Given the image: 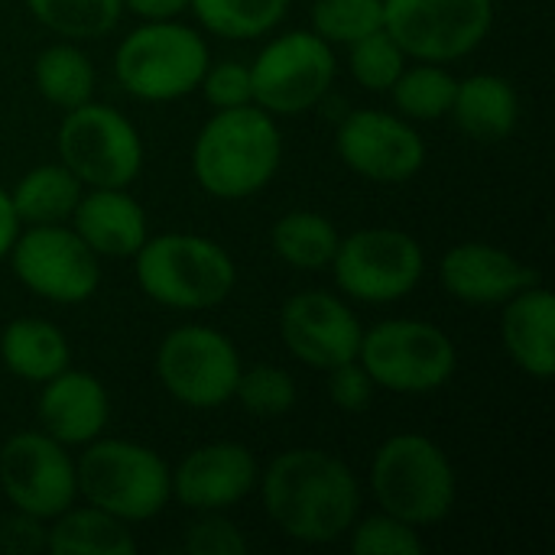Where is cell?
Listing matches in <instances>:
<instances>
[{"instance_id": "obj_1", "label": "cell", "mask_w": 555, "mask_h": 555, "mask_svg": "<svg viewBox=\"0 0 555 555\" xmlns=\"http://www.w3.org/2000/svg\"><path fill=\"white\" fill-rule=\"evenodd\" d=\"M267 517L296 543L322 546L341 540L361 507L351 468L322 449H289L276 455L263 478Z\"/></svg>"}, {"instance_id": "obj_2", "label": "cell", "mask_w": 555, "mask_h": 555, "mask_svg": "<svg viewBox=\"0 0 555 555\" xmlns=\"http://www.w3.org/2000/svg\"><path fill=\"white\" fill-rule=\"evenodd\" d=\"M283 140L257 104L218 111L198 133L192 150V169L198 185L224 202L257 195L280 169Z\"/></svg>"}, {"instance_id": "obj_3", "label": "cell", "mask_w": 555, "mask_h": 555, "mask_svg": "<svg viewBox=\"0 0 555 555\" xmlns=\"http://www.w3.org/2000/svg\"><path fill=\"white\" fill-rule=\"evenodd\" d=\"M133 257L143 293L166 309H215L231 296L237 283V270L228 250L202 234L146 237Z\"/></svg>"}, {"instance_id": "obj_4", "label": "cell", "mask_w": 555, "mask_h": 555, "mask_svg": "<svg viewBox=\"0 0 555 555\" xmlns=\"http://www.w3.org/2000/svg\"><path fill=\"white\" fill-rule=\"evenodd\" d=\"M371 488L384 514L416 530L446 520L455 507V472L449 455L416 433L393 436L377 449Z\"/></svg>"}, {"instance_id": "obj_5", "label": "cell", "mask_w": 555, "mask_h": 555, "mask_svg": "<svg viewBox=\"0 0 555 555\" xmlns=\"http://www.w3.org/2000/svg\"><path fill=\"white\" fill-rule=\"evenodd\" d=\"M75 481L91 507L124 524L153 520L172 498V472L166 462L153 449L127 439L88 442L75 465Z\"/></svg>"}, {"instance_id": "obj_6", "label": "cell", "mask_w": 555, "mask_h": 555, "mask_svg": "<svg viewBox=\"0 0 555 555\" xmlns=\"http://www.w3.org/2000/svg\"><path fill=\"white\" fill-rule=\"evenodd\" d=\"M208 68L205 39L176 20H146L114 55L117 81L140 101H176L198 88Z\"/></svg>"}, {"instance_id": "obj_7", "label": "cell", "mask_w": 555, "mask_h": 555, "mask_svg": "<svg viewBox=\"0 0 555 555\" xmlns=\"http://www.w3.org/2000/svg\"><path fill=\"white\" fill-rule=\"evenodd\" d=\"M358 361L374 387L393 393H429L452 380L459 354L442 328L416 319H393L361 335Z\"/></svg>"}, {"instance_id": "obj_8", "label": "cell", "mask_w": 555, "mask_h": 555, "mask_svg": "<svg viewBox=\"0 0 555 555\" xmlns=\"http://www.w3.org/2000/svg\"><path fill=\"white\" fill-rule=\"evenodd\" d=\"M59 156L81 185L127 189L140 176L143 143L120 111L85 101L72 107L59 127Z\"/></svg>"}, {"instance_id": "obj_9", "label": "cell", "mask_w": 555, "mask_h": 555, "mask_svg": "<svg viewBox=\"0 0 555 555\" xmlns=\"http://www.w3.org/2000/svg\"><path fill=\"white\" fill-rule=\"evenodd\" d=\"M494 23V0H384V29L420 62L475 52Z\"/></svg>"}, {"instance_id": "obj_10", "label": "cell", "mask_w": 555, "mask_h": 555, "mask_svg": "<svg viewBox=\"0 0 555 555\" xmlns=\"http://www.w3.org/2000/svg\"><path fill=\"white\" fill-rule=\"evenodd\" d=\"M335 283L361 302H397L410 296L426 270L416 237L397 228H364L338 241L332 257Z\"/></svg>"}, {"instance_id": "obj_11", "label": "cell", "mask_w": 555, "mask_h": 555, "mask_svg": "<svg viewBox=\"0 0 555 555\" xmlns=\"http://www.w3.org/2000/svg\"><path fill=\"white\" fill-rule=\"evenodd\" d=\"M247 68L254 104L280 117L315 107L335 81L332 46L306 29L276 36Z\"/></svg>"}, {"instance_id": "obj_12", "label": "cell", "mask_w": 555, "mask_h": 555, "mask_svg": "<svg viewBox=\"0 0 555 555\" xmlns=\"http://www.w3.org/2000/svg\"><path fill=\"white\" fill-rule=\"evenodd\" d=\"M156 374L172 400L192 410H215L234 397L241 358L231 338L205 325H185L166 335L156 351Z\"/></svg>"}, {"instance_id": "obj_13", "label": "cell", "mask_w": 555, "mask_h": 555, "mask_svg": "<svg viewBox=\"0 0 555 555\" xmlns=\"http://www.w3.org/2000/svg\"><path fill=\"white\" fill-rule=\"evenodd\" d=\"M10 254L20 283L49 302L78 306L101 283L98 254L62 224H33L23 237L16 234Z\"/></svg>"}, {"instance_id": "obj_14", "label": "cell", "mask_w": 555, "mask_h": 555, "mask_svg": "<svg viewBox=\"0 0 555 555\" xmlns=\"http://www.w3.org/2000/svg\"><path fill=\"white\" fill-rule=\"evenodd\" d=\"M0 488L20 514L52 520L75 504V462L46 433H20L0 449Z\"/></svg>"}, {"instance_id": "obj_15", "label": "cell", "mask_w": 555, "mask_h": 555, "mask_svg": "<svg viewBox=\"0 0 555 555\" xmlns=\"http://www.w3.org/2000/svg\"><path fill=\"white\" fill-rule=\"evenodd\" d=\"M338 156L371 182H406L426 163L423 137L384 111H354L338 127Z\"/></svg>"}, {"instance_id": "obj_16", "label": "cell", "mask_w": 555, "mask_h": 555, "mask_svg": "<svg viewBox=\"0 0 555 555\" xmlns=\"http://www.w3.org/2000/svg\"><path fill=\"white\" fill-rule=\"evenodd\" d=\"M280 335L296 361L315 371H332L358 358L361 325L354 312L332 293L309 289L293 296L280 312Z\"/></svg>"}, {"instance_id": "obj_17", "label": "cell", "mask_w": 555, "mask_h": 555, "mask_svg": "<svg viewBox=\"0 0 555 555\" xmlns=\"http://www.w3.org/2000/svg\"><path fill=\"white\" fill-rule=\"evenodd\" d=\"M257 478L260 472L250 449L237 442H211L185 455L172 472V498L189 511L211 514L244 501Z\"/></svg>"}, {"instance_id": "obj_18", "label": "cell", "mask_w": 555, "mask_h": 555, "mask_svg": "<svg viewBox=\"0 0 555 555\" xmlns=\"http://www.w3.org/2000/svg\"><path fill=\"white\" fill-rule=\"evenodd\" d=\"M439 280L446 293L465 306H504L520 289L543 283L530 263L517 260L514 254L494 244L478 241L452 247L439 263Z\"/></svg>"}, {"instance_id": "obj_19", "label": "cell", "mask_w": 555, "mask_h": 555, "mask_svg": "<svg viewBox=\"0 0 555 555\" xmlns=\"http://www.w3.org/2000/svg\"><path fill=\"white\" fill-rule=\"evenodd\" d=\"M39 420L46 436L62 446H88L107 426V390L81 371H62L46 380L39 397Z\"/></svg>"}, {"instance_id": "obj_20", "label": "cell", "mask_w": 555, "mask_h": 555, "mask_svg": "<svg viewBox=\"0 0 555 555\" xmlns=\"http://www.w3.org/2000/svg\"><path fill=\"white\" fill-rule=\"evenodd\" d=\"M501 338L511 361L537 377L550 380L555 371V299L543 283L520 289L504 302Z\"/></svg>"}, {"instance_id": "obj_21", "label": "cell", "mask_w": 555, "mask_h": 555, "mask_svg": "<svg viewBox=\"0 0 555 555\" xmlns=\"http://www.w3.org/2000/svg\"><path fill=\"white\" fill-rule=\"evenodd\" d=\"M72 224L75 234L104 257H133L146 241V215L124 189L81 192Z\"/></svg>"}, {"instance_id": "obj_22", "label": "cell", "mask_w": 555, "mask_h": 555, "mask_svg": "<svg viewBox=\"0 0 555 555\" xmlns=\"http://www.w3.org/2000/svg\"><path fill=\"white\" fill-rule=\"evenodd\" d=\"M462 133H468L478 143H498L507 140L520 117L517 91L501 75H472L459 81L455 101L449 111Z\"/></svg>"}, {"instance_id": "obj_23", "label": "cell", "mask_w": 555, "mask_h": 555, "mask_svg": "<svg viewBox=\"0 0 555 555\" xmlns=\"http://www.w3.org/2000/svg\"><path fill=\"white\" fill-rule=\"evenodd\" d=\"M0 358L20 380L46 384L72 361L65 335L42 319H16L0 335Z\"/></svg>"}, {"instance_id": "obj_24", "label": "cell", "mask_w": 555, "mask_h": 555, "mask_svg": "<svg viewBox=\"0 0 555 555\" xmlns=\"http://www.w3.org/2000/svg\"><path fill=\"white\" fill-rule=\"evenodd\" d=\"M55 524L46 530V553L52 555H133L137 540L127 524L111 517L101 507L62 511L52 517Z\"/></svg>"}, {"instance_id": "obj_25", "label": "cell", "mask_w": 555, "mask_h": 555, "mask_svg": "<svg viewBox=\"0 0 555 555\" xmlns=\"http://www.w3.org/2000/svg\"><path fill=\"white\" fill-rule=\"evenodd\" d=\"M81 198V182L65 166H36L10 192L13 211L26 224H62Z\"/></svg>"}, {"instance_id": "obj_26", "label": "cell", "mask_w": 555, "mask_h": 555, "mask_svg": "<svg viewBox=\"0 0 555 555\" xmlns=\"http://www.w3.org/2000/svg\"><path fill=\"white\" fill-rule=\"evenodd\" d=\"M270 241L283 263H289L296 270H322V267H332V257H335L341 237L325 215L289 211L273 224Z\"/></svg>"}, {"instance_id": "obj_27", "label": "cell", "mask_w": 555, "mask_h": 555, "mask_svg": "<svg viewBox=\"0 0 555 555\" xmlns=\"http://www.w3.org/2000/svg\"><path fill=\"white\" fill-rule=\"evenodd\" d=\"M33 78H36L39 94L62 111H72V107L91 101V94H94V68H91L88 55L68 42H55V46L42 49L36 55Z\"/></svg>"}, {"instance_id": "obj_28", "label": "cell", "mask_w": 555, "mask_h": 555, "mask_svg": "<svg viewBox=\"0 0 555 555\" xmlns=\"http://www.w3.org/2000/svg\"><path fill=\"white\" fill-rule=\"evenodd\" d=\"M189 7L215 36L257 39L286 16L289 0H192Z\"/></svg>"}, {"instance_id": "obj_29", "label": "cell", "mask_w": 555, "mask_h": 555, "mask_svg": "<svg viewBox=\"0 0 555 555\" xmlns=\"http://www.w3.org/2000/svg\"><path fill=\"white\" fill-rule=\"evenodd\" d=\"M29 13L65 39H101L107 36L120 13V0H26Z\"/></svg>"}, {"instance_id": "obj_30", "label": "cell", "mask_w": 555, "mask_h": 555, "mask_svg": "<svg viewBox=\"0 0 555 555\" xmlns=\"http://www.w3.org/2000/svg\"><path fill=\"white\" fill-rule=\"evenodd\" d=\"M459 81L439 62H423L416 68H403L390 85L400 114L413 120H439L452 111Z\"/></svg>"}, {"instance_id": "obj_31", "label": "cell", "mask_w": 555, "mask_h": 555, "mask_svg": "<svg viewBox=\"0 0 555 555\" xmlns=\"http://www.w3.org/2000/svg\"><path fill=\"white\" fill-rule=\"evenodd\" d=\"M384 29V0H315L312 33L325 42H358Z\"/></svg>"}, {"instance_id": "obj_32", "label": "cell", "mask_w": 555, "mask_h": 555, "mask_svg": "<svg viewBox=\"0 0 555 555\" xmlns=\"http://www.w3.org/2000/svg\"><path fill=\"white\" fill-rule=\"evenodd\" d=\"M403 68H406V52L393 42L387 29H377L351 42V75L358 85L371 91H390V85L400 78Z\"/></svg>"}, {"instance_id": "obj_33", "label": "cell", "mask_w": 555, "mask_h": 555, "mask_svg": "<svg viewBox=\"0 0 555 555\" xmlns=\"http://www.w3.org/2000/svg\"><path fill=\"white\" fill-rule=\"evenodd\" d=\"M234 397L254 416H283L296 403V384L283 367L257 364L250 371H241Z\"/></svg>"}, {"instance_id": "obj_34", "label": "cell", "mask_w": 555, "mask_h": 555, "mask_svg": "<svg viewBox=\"0 0 555 555\" xmlns=\"http://www.w3.org/2000/svg\"><path fill=\"white\" fill-rule=\"evenodd\" d=\"M351 550L354 555H420L423 537L416 527H410L390 514H380V517H367L354 530Z\"/></svg>"}, {"instance_id": "obj_35", "label": "cell", "mask_w": 555, "mask_h": 555, "mask_svg": "<svg viewBox=\"0 0 555 555\" xmlns=\"http://www.w3.org/2000/svg\"><path fill=\"white\" fill-rule=\"evenodd\" d=\"M198 85H202V91H205V101H208L215 111L254 104V94H250V68L241 65V62L208 65Z\"/></svg>"}, {"instance_id": "obj_36", "label": "cell", "mask_w": 555, "mask_h": 555, "mask_svg": "<svg viewBox=\"0 0 555 555\" xmlns=\"http://www.w3.org/2000/svg\"><path fill=\"white\" fill-rule=\"evenodd\" d=\"M185 553L192 555H244L247 553V540L241 537V530L218 517V511H211L205 520H198L195 527H189L185 533Z\"/></svg>"}, {"instance_id": "obj_37", "label": "cell", "mask_w": 555, "mask_h": 555, "mask_svg": "<svg viewBox=\"0 0 555 555\" xmlns=\"http://www.w3.org/2000/svg\"><path fill=\"white\" fill-rule=\"evenodd\" d=\"M371 393H374V380L367 377V371L361 367L358 358L328 371V397L338 410L361 413V410H367Z\"/></svg>"}, {"instance_id": "obj_38", "label": "cell", "mask_w": 555, "mask_h": 555, "mask_svg": "<svg viewBox=\"0 0 555 555\" xmlns=\"http://www.w3.org/2000/svg\"><path fill=\"white\" fill-rule=\"evenodd\" d=\"M0 550L16 555L46 550V527H42V520H36L29 514H20V511H16V517L0 520Z\"/></svg>"}, {"instance_id": "obj_39", "label": "cell", "mask_w": 555, "mask_h": 555, "mask_svg": "<svg viewBox=\"0 0 555 555\" xmlns=\"http://www.w3.org/2000/svg\"><path fill=\"white\" fill-rule=\"evenodd\" d=\"M120 3L143 20H176L179 13L189 10L192 0H120Z\"/></svg>"}, {"instance_id": "obj_40", "label": "cell", "mask_w": 555, "mask_h": 555, "mask_svg": "<svg viewBox=\"0 0 555 555\" xmlns=\"http://www.w3.org/2000/svg\"><path fill=\"white\" fill-rule=\"evenodd\" d=\"M16 234H20V218H16V211H13L10 192L0 185V260L10 254V247H13Z\"/></svg>"}]
</instances>
